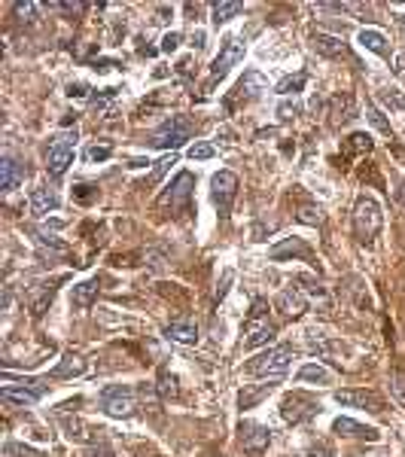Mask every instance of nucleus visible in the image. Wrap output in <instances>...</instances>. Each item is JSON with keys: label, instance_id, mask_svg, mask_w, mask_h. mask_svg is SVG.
<instances>
[{"label": "nucleus", "instance_id": "obj_49", "mask_svg": "<svg viewBox=\"0 0 405 457\" xmlns=\"http://www.w3.org/2000/svg\"><path fill=\"white\" fill-rule=\"evenodd\" d=\"M58 9H64V13H83L86 4H55Z\"/></svg>", "mask_w": 405, "mask_h": 457}, {"label": "nucleus", "instance_id": "obj_52", "mask_svg": "<svg viewBox=\"0 0 405 457\" xmlns=\"http://www.w3.org/2000/svg\"><path fill=\"white\" fill-rule=\"evenodd\" d=\"M402 204H405V189H402Z\"/></svg>", "mask_w": 405, "mask_h": 457}, {"label": "nucleus", "instance_id": "obj_33", "mask_svg": "<svg viewBox=\"0 0 405 457\" xmlns=\"http://www.w3.org/2000/svg\"><path fill=\"white\" fill-rule=\"evenodd\" d=\"M390 393L396 396V403L405 406V372L402 369H393L390 372Z\"/></svg>", "mask_w": 405, "mask_h": 457}, {"label": "nucleus", "instance_id": "obj_27", "mask_svg": "<svg viewBox=\"0 0 405 457\" xmlns=\"http://www.w3.org/2000/svg\"><path fill=\"white\" fill-rule=\"evenodd\" d=\"M354 98L351 95H339V98H332V122H347V119H354Z\"/></svg>", "mask_w": 405, "mask_h": 457}, {"label": "nucleus", "instance_id": "obj_12", "mask_svg": "<svg viewBox=\"0 0 405 457\" xmlns=\"http://www.w3.org/2000/svg\"><path fill=\"white\" fill-rule=\"evenodd\" d=\"M335 403L351 406V408H366V411H384V399L372 391H335Z\"/></svg>", "mask_w": 405, "mask_h": 457}, {"label": "nucleus", "instance_id": "obj_6", "mask_svg": "<svg viewBox=\"0 0 405 457\" xmlns=\"http://www.w3.org/2000/svg\"><path fill=\"white\" fill-rule=\"evenodd\" d=\"M241 59H244V43L238 37H226V40H222V49H220V55L210 64V76H207V83H205V91H210L213 86H217L220 79L226 76Z\"/></svg>", "mask_w": 405, "mask_h": 457}, {"label": "nucleus", "instance_id": "obj_11", "mask_svg": "<svg viewBox=\"0 0 405 457\" xmlns=\"http://www.w3.org/2000/svg\"><path fill=\"white\" fill-rule=\"evenodd\" d=\"M193 189H195V177L189 174V171H180V174L174 177V183L168 186V192L159 199V204H171V208H186L189 199H193Z\"/></svg>", "mask_w": 405, "mask_h": 457}, {"label": "nucleus", "instance_id": "obj_7", "mask_svg": "<svg viewBox=\"0 0 405 457\" xmlns=\"http://www.w3.org/2000/svg\"><path fill=\"white\" fill-rule=\"evenodd\" d=\"M317 411H320V403L308 393H289V396H284V403H280V418H284L287 424L311 421Z\"/></svg>", "mask_w": 405, "mask_h": 457}, {"label": "nucleus", "instance_id": "obj_21", "mask_svg": "<svg viewBox=\"0 0 405 457\" xmlns=\"http://www.w3.org/2000/svg\"><path fill=\"white\" fill-rule=\"evenodd\" d=\"M55 208H58V196H55V189L40 186V189L31 192V211L37 214V216H46V214L55 211Z\"/></svg>", "mask_w": 405, "mask_h": 457}, {"label": "nucleus", "instance_id": "obj_13", "mask_svg": "<svg viewBox=\"0 0 405 457\" xmlns=\"http://www.w3.org/2000/svg\"><path fill=\"white\" fill-rule=\"evenodd\" d=\"M241 442H244V451L250 457H262L268 451V442H272V430L260 427V424H241Z\"/></svg>", "mask_w": 405, "mask_h": 457}, {"label": "nucleus", "instance_id": "obj_46", "mask_svg": "<svg viewBox=\"0 0 405 457\" xmlns=\"http://www.w3.org/2000/svg\"><path fill=\"white\" fill-rule=\"evenodd\" d=\"M311 457H335V454L326 442H317V445H311Z\"/></svg>", "mask_w": 405, "mask_h": 457}, {"label": "nucleus", "instance_id": "obj_39", "mask_svg": "<svg viewBox=\"0 0 405 457\" xmlns=\"http://www.w3.org/2000/svg\"><path fill=\"white\" fill-rule=\"evenodd\" d=\"M308 348H311V353H329L332 351V345L326 341V336H317V333L308 336Z\"/></svg>", "mask_w": 405, "mask_h": 457}, {"label": "nucleus", "instance_id": "obj_48", "mask_svg": "<svg viewBox=\"0 0 405 457\" xmlns=\"http://www.w3.org/2000/svg\"><path fill=\"white\" fill-rule=\"evenodd\" d=\"M277 113H280V119H292L296 116V104H280Z\"/></svg>", "mask_w": 405, "mask_h": 457}, {"label": "nucleus", "instance_id": "obj_51", "mask_svg": "<svg viewBox=\"0 0 405 457\" xmlns=\"http://www.w3.org/2000/svg\"><path fill=\"white\" fill-rule=\"evenodd\" d=\"M399 25H402V28H405V16H399Z\"/></svg>", "mask_w": 405, "mask_h": 457}, {"label": "nucleus", "instance_id": "obj_20", "mask_svg": "<svg viewBox=\"0 0 405 457\" xmlns=\"http://www.w3.org/2000/svg\"><path fill=\"white\" fill-rule=\"evenodd\" d=\"M55 283L58 281H49V283H37V287L31 290V314L34 317H43V311L49 308V302H52V296H55Z\"/></svg>", "mask_w": 405, "mask_h": 457}, {"label": "nucleus", "instance_id": "obj_19", "mask_svg": "<svg viewBox=\"0 0 405 457\" xmlns=\"http://www.w3.org/2000/svg\"><path fill=\"white\" fill-rule=\"evenodd\" d=\"M284 256H302V259H314L311 253V247L302 241V238H287V241H280L272 247V259H284Z\"/></svg>", "mask_w": 405, "mask_h": 457}, {"label": "nucleus", "instance_id": "obj_37", "mask_svg": "<svg viewBox=\"0 0 405 457\" xmlns=\"http://www.w3.org/2000/svg\"><path fill=\"white\" fill-rule=\"evenodd\" d=\"M213 156H217V146H213V144H193V146H189V159H198V162L213 159Z\"/></svg>", "mask_w": 405, "mask_h": 457}, {"label": "nucleus", "instance_id": "obj_34", "mask_svg": "<svg viewBox=\"0 0 405 457\" xmlns=\"http://www.w3.org/2000/svg\"><path fill=\"white\" fill-rule=\"evenodd\" d=\"M61 427L67 430V436L71 439H88V433H86V427H83V421H76V418H61Z\"/></svg>", "mask_w": 405, "mask_h": 457}, {"label": "nucleus", "instance_id": "obj_36", "mask_svg": "<svg viewBox=\"0 0 405 457\" xmlns=\"http://www.w3.org/2000/svg\"><path fill=\"white\" fill-rule=\"evenodd\" d=\"M174 162H177V156H174V153H171V156H165V159H159V162H155V168H153V174L146 177V183H159V180L165 177V171L171 168Z\"/></svg>", "mask_w": 405, "mask_h": 457}, {"label": "nucleus", "instance_id": "obj_24", "mask_svg": "<svg viewBox=\"0 0 405 457\" xmlns=\"http://www.w3.org/2000/svg\"><path fill=\"white\" fill-rule=\"evenodd\" d=\"M359 46H366L369 52H375L381 55V59H390V46L384 40V34H378V31H359Z\"/></svg>", "mask_w": 405, "mask_h": 457}, {"label": "nucleus", "instance_id": "obj_41", "mask_svg": "<svg viewBox=\"0 0 405 457\" xmlns=\"http://www.w3.org/2000/svg\"><path fill=\"white\" fill-rule=\"evenodd\" d=\"M159 391H162V396H174L177 393V378H174V375H168V372H162L159 375Z\"/></svg>", "mask_w": 405, "mask_h": 457}, {"label": "nucleus", "instance_id": "obj_10", "mask_svg": "<svg viewBox=\"0 0 405 457\" xmlns=\"http://www.w3.org/2000/svg\"><path fill=\"white\" fill-rule=\"evenodd\" d=\"M31 381H25V384H4L0 387V399H4V403H9V406H34L37 403V399L46 393V384H34V387H28Z\"/></svg>", "mask_w": 405, "mask_h": 457}, {"label": "nucleus", "instance_id": "obj_18", "mask_svg": "<svg viewBox=\"0 0 405 457\" xmlns=\"http://www.w3.org/2000/svg\"><path fill=\"white\" fill-rule=\"evenodd\" d=\"M21 180H25V171H21V165L16 162L13 156H4V162H0V189L13 192Z\"/></svg>", "mask_w": 405, "mask_h": 457}, {"label": "nucleus", "instance_id": "obj_40", "mask_svg": "<svg viewBox=\"0 0 405 457\" xmlns=\"http://www.w3.org/2000/svg\"><path fill=\"white\" fill-rule=\"evenodd\" d=\"M6 457H43V454L34 451V448H25V445L9 442V445H6Z\"/></svg>", "mask_w": 405, "mask_h": 457}, {"label": "nucleus", "instance_id": "obj_38", "mask_svg": "<svg viewBox=\"0 0 405 457\" xmlns=\"http://www.w3.org/2000/svg\"><path fill=\"white\" fill-rule=\"evenodd\" d=\"M347 150H354V153L372 150V137H369V134H363V131H357V134H351V144H347Z\"/></svg>", "mask_w": 405, "mask_h": 457}, {"label": "nucleus", "instance_id": "obj_32", "mask_svg": "<svg viewBox=\"0 0 405 457\" xmlns=\"http://www.w3.org/2000/svg\"><path fill=\"white\" fill-rule=\"evenodd\" d=\"M308 83V74H296V76H287V79H280L277 83V91L280 95H296V91H302Z\"/></svg>", "mask_w": 405, "mask_h": 457}, {"label": "nucleus", "instance_id": "obj_2", "mask_svg": "<svg viewBox=\"0 0 405 457\" xmlns=\"http://www.w3.org/2000/svg\"><path fill=\"white\" fill-rule=\"evenodd\" d=\"M268 305L262 302V299H256L253 302V311H250V317H247V323H244V348H262V345H268V341L275 338V333H277V326L268 320Z\"/></svg>", "mask_w": 405, "mask_h": 457}, {"label": "nucleus", "instance_id": "obj_35", "mask_svg": "<svg viewBox=\"0 0 405 457\" xmlns=\"http://www.w3.org/2000/svg\"><path fill=\"white\" fill-rule=\"evenodd\" d=\"M366 113H369V119H372V125H375L378 131H384V134H390V137H393V129H390V122L384 119V113H381V110H378L375 104H369V107H366Z\"/></svg>", "mask_w": 405, "mask_h": 457}, {"label": "nucleus", "instance_id": "obj_17", "mask_svg": "<svg viewBox=\"0 0 405 457\" xmlns=\"http://www.w3.org/2000/svg\"><path fill=\"white\" fill-rule=\"evenodd\" d=\"M332 430L339 433V436H347V439H378V430L375 427H363V424H357V421L351 418H339L332 424Z\"/></svg>", "mask_w": 405, "mask_h": 457}, {"label": "nucleus", "instance_id": "obj_14", "mask_svg": "<svg viewBox=\"0 0 405 457\" xmlns=\"http://www.w3.org/2000/svg\"><path fill=\"white\" fill-rule=\"evenodd\" d=\"M314 49H317L320 55H326V59H347V61H354L351 52H347V46L339 37H332V34H314Z\"/></svg>", "mask_w": 405, "mask_h": 457}, {"label": "nucleus", "instance_id": "obj_31", "mask_svg": "<svg viewBox=\"0 0 405 457\" xmlns=\"http://www.w3.org/2000/svg\"><path fill=\"white\" fill-rule=\"evenodd\" d=\"M241 4H213V25H222V21L241 16Z\"/></svg>", "mask_w": 405, "mask_h": 457}, {"label": "nucleus", "instance_id": "obj_8", "mask_svg": "<svg viewBox=\"0 0 405 457\" xmlns=\"http://www.w3.org/2000/svg\"><path fill=\"white\" fill-rule=\"evenodd\" d=\"M73 146H76V131H67V134H58L55 141L49 144V153H46V168L52 177H61L67 165L73 159Z\"/></svg>", "mask_w": 405, "mask_h": 457}, {"label": "nucleus", "instance_id": "obj_29", "mask_svg": "<svg viewBox=\"0 0 405 457\" xmlns=\"http://www.w3.org/2000/svg\"><path fill=\"white\" fill-rule=\"evenodd\" d=\"M296 220L299 223H305V226H320L323 223V208H320V204H302V208H299V214H296Z\"/></svg>", "mask_w": 405, "mask_h": 457}, {"label": "nucleus", "instance_id": "obj_42", "mask_svg": "<svg viewBox=\"0 0 405 457\" xmlns=\"http://www.w3.org/2000/svg\"><path fill=\"white\" fill-rule=\"evenodd\" d=\"M110 153H113V146L101 144V146H92V150H88V159H92V162H104V159H110Z\"/></svg>", "mask_w": 405, "mask_h": 457}, {"label": "nucleus", "instance_id": "obj_25", "mask_svg": "<svg viewBox=\"0 0 405 457\" xmlns=\"http://www.w3.org/2000/svg\"><path fill=\"white\" fill-rule=\"evenodd\" d=\"M296 378H299L302 384H305V381H311V384H329V381H332V372L326 369V366L308 363V366H302V369H299Z\"/></svg>", "mask_w": 405, "mask_h": 457}, {"label": "nucleus", "instance_id": "obj_43", "mask_svg": "<svg viewBox=\"0 0 405 457\" xmlns=\"http://www.w3.org/2000/svg\"><path fill=\"white\" fill-rule=\"evenodd\" d=\"M37 13V4H16V16H21V21H34Z\"/></svg>", "mask_w": 405, "mask_h": 457}, {"label": "nucleus", "instance_id": "obj_23", "mask_svg": "<svg viewBox=\"0 0 405 457\" xmlns=\"http://www.w3.org/2000/svg\"><path fill=\"white\" fill-rule=\"evenodd\" d=\"M83 372H86L83 357H76V353H64L61 363L52 369V378H73V375H83Z\"/></svg>", "mask_w": 405, "mask_h": 457}, {"label": "nucleus", "instance_id": "obj_30", "mask_svg": "<svg viewBox=\"0 0 405 457\" xmlns=\"http://www.w3.org/2000/svg\"><path fill=\"white\" fill-rule=\"evenodd\" d=\"M378 101L387 110H405V95H402L399 89H381L378 91Z\"/></svg>", "mask_w": 405, "mask_h": 457}, {"label": "nucleus", "instance_id": "obj_5", "mask_svg": "<svg viewBox=\"0 0 405 457\" xmlns=\"http://www.w3.org/2000/svg\"><path fill=\"white\" fill-rule=\"evenodd\" d=\"M193 122H189L186 116H171V119H165L159 129H155L153 134V146H159V150H177V146H183L189 137H193Z\"/></svg>", "mask_w": 405, "mask_h": 457}, {"label": "nucleus", "instance_id": "obj_50", "mask_svg": "<svg viewBox=\"0 0 405 457\" xmlns=\"http://www.w3.org/2000/svg\"><path fill=\"white\" fill-rule=\"evenodd\" d=\"M76 196H80L83 201H88L92 199V192H88V186H76Z\"/></svg>", "mask_w": 405, "mask_h": 457}, {"label": "nucleus", "instance_id": "obj_15", "mask_svg": "<svg viewBox=\"0 0 405 457\" xmlns=\"http://www.w3.org/2000/svg\"><path fill=\"white\" fill-rule=\"evenodd\" d=\"M165 336L171 341H180V345H195L198 341V323L195 320H174V323L165 326Z\"/></svg>", "mask_w": 405, "mask_h": 457}, {"label": "nucleus", "instance_id": "obj_44", "mask_svg": "<svg viewBox=\"0 0 405 457\" xmlns=\"http://www.w3.org/2000/svg\"><path fill=\"white\" fill-rule=\"evenodd\" d=\"M83 457H113V451H110V445L107 442H98V445H92Z\"/></svg>", "mask_w": 405, "mask_h": 457}, {"label": "nucleus", "instance_id": "obj_22", "mask_svg": "<svg viewBox=\"0 0 405 457\" xmlns=\"http://www.w3.org/2000/svg\"><path fill=\"white\" fill-rule=\"evenodd\" d=\"M265 76L260 74V71H247L244 74V79L238 86H235V98H256L260 91H265Z\"/></svg>", "mask_w": 405, "mask_h": 457}, {"label": "nucleus", "instance_id": "obj_26", "mask_svg": "<svg viewBox=\"0 0 405 457\" xmlns=\"http://www.w3.org/2000/svg\"><path fill=\"white\" fill-rule=\"evenodd\" d=\"M98 281H86V283H76L73 287V296H71V302L76 305V308H88L95 299H98Z\"/></svg>", "mask_w": 405, "mask_h": 457}, {"label": "nucleus", "instance_id": "obj_45", "mask_svg": "<svg viewBox=\"0 0 405 457\" xmlns=\"http://www.w3.org/2000/svg\"><path fill=\"white\" fill-rule=\"evenodd\" d=\"M180 46V34L171 31V34H165V40H162V52H174Z\"/></svg>", "mask_w": 405, "mask_h": 457}, {"label": "nucleus", "instance_id": "obj_28", "mask_svg": "<svg viewBox=\"0 0 405 457\" xmlns=\"http://www.w3.org/2000/svg\"><path fill=\"white\" fill-rule=\"evenodd\" d=\"M275 391V384H260V387H250V391H241V396H238V403H241V408H253L260 399H265L268 393Z\"/></svg>", "mask_w": 405, "mask_h": 457}, {"label": "nucleus", "instance_id": "obj_4", "mask_svg": "<svg viewBox=\"0 0 405 457\" xmlns=\"http://www.w3.org/2000/svg\"><path fill=\"white\" fill-rule=\"evenodd\" d=\"M101 408L110 418H128L138 408V391L128 384H110L101 391Z\"/></svg>", "mask_w": 405, "mask_h": 457}, {"label": "nucleus", "instance_id": "obj_9", "mask_svg": "<svg viewBox=\"0 0 405 457\" xmlns=\"http://www.w3.org/2000/svg\"><path fill=\"white\" fill-rule=\"evenodd\" d=\"M235 196H238V177H235L232 171H220V174L210 177V199H213V204L220 208L222 216L229 214Z\"/></svg>", "mask_w": 405, "mask_h": 457}, {"label": "nucleus", "instance_id": "obj_1", "mask_svg": "<svg viewBox=\"0 0 405 457\" xmlns=\"http://www.w3.org/2000/svg\"><path fill=\"white\" fill-rule=\"evenodd\" d=\"M296 360V351L289 345H277L272 351L260 353V357H253L247 363V375H260V378H280V375H287L289 363Z\"/></svg>", "mask_w": 405, "mask_h": 457}, {"label": "nucleus", "instance_id": "obj_16", "mask_svg": "<svg viewBox=\"0 0 405 457\" xmlns=\"http://www.w3.org/2000/svg\"><path fill=\"white\" fill-rule=\"evenodd\" d=\"M305 290H299V287H287L284 293H280V299H277V308L284 311L287 317H299L302 311H305Z\"/></svg>", "mask_w": 405, "mask_h": 457}, {"label": "nucleus", "instance_id": "obj_47", "mask_svg": "<svg viewBox=\"0 0 405 457\" xmlns=\"http://www.w3.org/2000/svg\"><path fill=\"white\" fill-rule=\"evenodd\" d=\"M86 91H88L86 83H71V86H67V95H71V98H83Z\"/></svg>", "mask_w": 405, "mask_h": 457}, {"label": "nucleus", "instance_id": "obj_3", "mask_svg": "<svg viewBox=\"0 0 405 457\" xmlns=\"http://www.w3.org/2000/svg\"><path fill=\"white\" fill-rule=\"evenodd\" d=\"M381 223H384V216H381V208L375 199L363 196L357 204H354V232L363 244H372L375 235L381 232Z\"/></svg>", "mask_w": 405, "mask_h": 457}]
</instances>
